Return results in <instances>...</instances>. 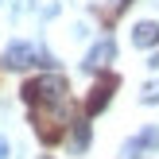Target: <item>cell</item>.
Masks as SVG:
<instances>
[{"mask_svg": "<svg viewBox=\"0 0 159 159\" xmlns=\"http://www.w3.org/2000/svg\"><path fill=\"white\" fill-rule=\"evenodd\" d=\"M20 97L27 109H43V105H70V82L62 74H35L20 85Z\"/></svg>", "mask_w": 159, "mask_h": 159, "instance_id": "6da1fadb", "label": "cell"}, {"mask_svg": "<svg viewBox=\"0 0 159 159\" xmlns=\"http://www.w3.org/2000/svg\"><path fill=\"white\" fill-rule=\"evenodd\" d=\"M70 105H43V109H31V128H35V136L43 140L47 148L62 144L70 132Z\"/></svg>", "mask_w": 159, "mask_h": 159, "instance_id": "7a4b0ae2", "label": "cell"}, {"mask_svg": "<svg viewBox=\"0 0 159 159\" xmlns=\"http://www.w3.org/2000/svg\"><path fill=\"white\" fill-rule=\"evenodd\" d=\"M116 89H120V78H116L113 70H101V74H97V82L89 85V97L82 101V116H97V113H105Z\"/></svg>", "mask_w": 159, "mask_h": 159, "instance_id": "3957f363", "label": "cell"}, {"mask_svg": "<svg viewBox=\"0 0 159 159\" xmlns=\"http://www.w3.org/2000/svg\"><path fill=\"white\" fill-rule=\"evenodd\" d=\"M4 66L8 70H23V66H47V54H39L31 43H12L4 51Z\"/></svg>", "mask_w": 159, "mask_h": 159, "instance_id": "277c9868", "label": "cell"}, {"mask_svg": "<svg viewBox=\"0 0 159 159\" xmlns=\"http://www.w3.org/2000/svg\"><path fill=\"white\" fill-rule=\"evenodd\" d=\"M113 58H116V43H113V39H101V43L85 54V70H97V74H101Z\"/></svg>", "mask_w": 159, "mask_h": 159, "instance_id": "5b68a950", "label": "cell"}, {"mask_svg": "<svg viewBox=\"0 0 159 159\" xmlns=\"http://www.w3.org/2000/svg\"><path fill=\"white\" fill-rule=\"evenodd\" d=\"M132 43H136L140 51L155 47V43H159V23H155V20H140L136 27H132Z\"/></svg>", "mask_w": 159, "mask_h": 159, "instance_id": "8992f818", "label": "cell"}, {"mask_svg": "<svg viewBox=\"0 0 159 159\" xmlns=\"http://www.w3.org/2000/svg\"><path fill=\"white\" fill-rule=\"evenodd\" d=\"M70 124H74L70 148H74V152H85V148H89V124H85V120H70Z\"/></svg>", "mask_w": 159, "mask_h": 159, "instance_id": "52a82bcc", "label": "cell"}, {"mask_svg": "<svg viewBox=\"0 0 159 159\" xmlns=\"http://www.w3.org/2000/svg\"><path fill=\"white\" fill-rule=\"evenodd\" d=\"M152 148H159V128H144L132 144V152H152Z\"/></svg>", "mask_w": 159, "mask_h": 159, "instance_id": "ba28073f", "label": "cell"}, {"mask_svg": "<svg viewBox=\"0 0 159 159\" xmlns=\"http://www.w3.org/2000/svg\"><path fill=\"white\" fill-rule=\"evenodd\" d=\"M140 101H144V105H159V82H148L144 93H140Z\"/></svg>", "mask_w": 159, "mask_h": 159, "instance_id": "9c48e42d", "label": "cell"}, {"mask_svg": "<svg viewBox=\"0 0 159 159\" xmlns=\"http://www.w3.org/2000/svg\"><path fill=\"white\" fill-rule=\"evenodd\" d=\"M0 159H8V140H0Z\"/></svg>", "mask_w": 159, "mask_h": 159, "instance_id": "30bf717a", "label": "cell"}, {"mask_svg": "<svg viewBox=\"0 0 159 159\" xmlns=\"http://www.w3.org/2000/svg\"><path fill=\"white\" fill-rule=\"evenodd\" d=\"M116 4H120V8H128V4H132V0H116Z\"/></svg>", "mask_w": 159, "mask_h": 159, "instance_id": "8fae6325", "label": "cell"}, {"mask_svg": "<svg viewBox=\"0 0 159 159\" xmlns=\"http://www.w3.org/2000/svg\"><path fill=\"white\" fill-rule=\"evenodd\" d=\"M152 66H159V58H155V62H152Z\"/></svg>", "mask_w": 159, "mask_h": 159, "instance_id": "7c38bea8", "label": "cell"}, {"mask_svg": "<svg viewBox=\"0 0 159 159\" xmlns=\"http://www.w3.org/2000/svg\"><path fill=\"white\" fill-rule=\"evenodd\" d=\"M43 159H51V155H43Z\"/></svg>", "mask_w": 159, "mask_h": 159, "instance_id": "4fadbf2b", "label": "cell"}]
</instances>
